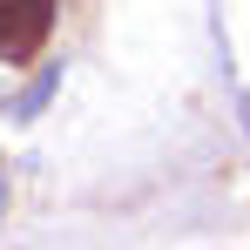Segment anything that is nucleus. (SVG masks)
<instances>
[{"mask_svg": "<svg viewBox=\"0 0 250 250\" xmlns=\"http://www.w3.org/2000/svg\"><path fill=\"white\" fill-rule=\"evenodd\" d=\"M54 7L61 0H0V61H34L54 34Z\"/></svg>", "mask_w": 250, "mask_h": 250, "instance_id": "1", "label": "nucleus"}]
</instances>
